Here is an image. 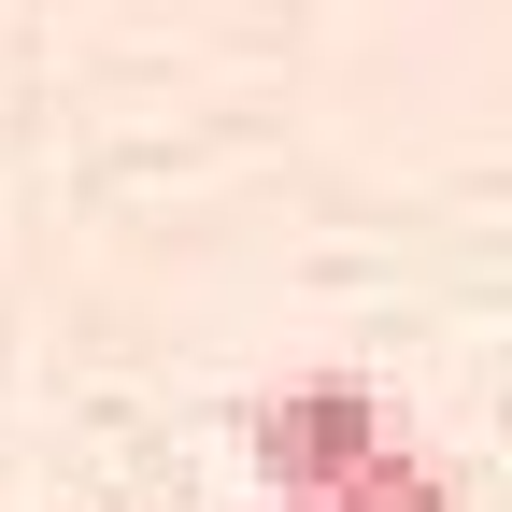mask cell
I'll list each match as a JSON object with an SVG mask.
<instances>
[{
    "instance_id": "obj_1",
    "label": "cell",
    "mask_w": 512,
    "mask_h": 512,
    "mask_svg": "<svg viewBox=\"0 0 512 512\" xmlns=\"http://www.w3.org/2000/svg\"><path fill=\"white\" fill-rule=\"evenodd\" d=\"M242 441H256V484H271L285 512H313L328 484H356L399 427H384V399H370L356 370H313V384H271V399L242 413Z\"/></svg>"
},
{
    "instance_id": "obj_2",
    "label": "cell",
    "mask_w": 512,
    "mask_h": 512,
    "mask_svg": "<svg viewBox=\"0 0 512 512\" xmlns=\"http://www.w3.org/2000/svg\"><path fill=\"white\" fill-rule=\"evenodd\" d=\"M313 512H456V484H441V470L413 456V441H384V456H370L356 484H328Z\"/></svg>"
}]
</instances>
